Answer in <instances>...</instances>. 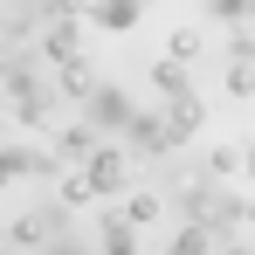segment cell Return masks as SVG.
<instances>
[{
	"mask_svg": "<svg viewBox=\"0 0 255 255\" xmlns=\"http://www.w3.org/2000/svg\"><path fill=\"white\" fill-rule=\"evenodd\" d=\"M249 172H255V152H249Z\"/></svg>",
	"mask_w": 255,
	"mask_h": 255,
	"instance_id": "obj_7",
	"label": "cell"
},
{
	"mask_svg": "<svg viewBox=\"0 0 255 255\" xmlns=\"http://www.w3.org/2000/svg\"><path fill=\"white\" fill-rule=\"evenodd\" d=\"M97 21L104 28H131L138 21V0H97Z\"/></svg>",
	"mask_w": 255,
	"mask_h": 255,
	"instance_id": "obj_3",
	"label": "cell"
},
{
	"mask_svg": "<svg viewBox=\"0 0 255 255\" xmlns=\"http://www.w3.org/2000/svg\"><path fill=\"white\" fill-rule=\"evenodd\" d=\"M228 255H249V249H228Z\"/></svg>",
	"mask_w": 255,
	"mask_h": 255,
	"instance_id": "obj_6",
	"label": "cell"
},
{
	"mask_svg": "<svg viewBox=\"0 0 255 255\" xmlns=\"http://www.w3.org/2000/svg\"><path fill=\"white\" fill-rule=\"evenodd\" d=\"M172 255H214V235L207 228H186V235L172 242Z\"/></svg>",
	"mask_w": 255,
	"mask_h": 255,
	"instance_id": "obj_4",
	"label": "cell"
},
{
	"mask_svg": "<svg viewBox=\"0 0 255 255\" xmlns=\"http://www.w3.org/2000/svg\"><path fill=\"white\" fill-rule=\"evenodd\" d=\"M90 186H97V193H118V186H125V159H118V152H97V159H90Z\"/></svg>",
	"mask_w": 255,
	"mask_h": 255,
	"instance_id": "obj_2",
	"label": "cell"
},
{
	"mask_svg": "<svg viewBox=\"0 0 255 255\" xmlns=\"http://www.w3.org/2000/svg\"><path fill=\"white\" fill-rule=\"evenodd\" d=\"M104 255H131V221H111L104 228Z\"/></svg>",
	"mask_w": 255,
	"mask_h": 255,
	"instance_id": "obj_5",
	"label": "cell"
},
{
	"mask_svg": "<svg viewBox=\"0 0 255 255\" xmlns=\"http://www.w3.org/2000/svg\"><path fill=\"white\" fill-rule=\"evenodd\" d=\"M90 104H97V125H131V118H138L125 90H90Z\"/></svg>",
	"mask_w": 255,
	"mask_h": 255,
	"instance_id": "obj_1",
	"label": "cell"
},
{
	"mask_svg": "<svg viewBox=\"0 0 255 255\" xmlns=\"http://www.w3.org/2000/svg\"><path fill=\"white\" fill-rule=\"evenodd\" d=\"M62 255H76V249H62Z\"/></svg>",
	"mask_w": 255,
	"mask_h": 255,
	"instance_id": "obj_8",
	"label": "cell"
}]
</instances>
